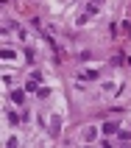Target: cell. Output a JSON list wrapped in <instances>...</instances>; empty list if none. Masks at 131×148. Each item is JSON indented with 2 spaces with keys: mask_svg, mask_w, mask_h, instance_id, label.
I'll list each match as a JSON object with an SVG mask.
<instances>
[{
  "mask_svg": "<svg viewBox=\"0 0 131 148\" xmlns=\"http://www.w3.org/2000/svg\"><path fill=\"white\" fill-rule=\"evenodd\" d=\"M84 140H95V129H84Z\"/></svg>",
  "mask_w": 131,
  "mask_h": 148,
  "instance_id": "3957f363",
  "label": "cell"
},
{
  "mask_svg": "<svg viewBox=\"0 0 131 148\" xmlns=\"http://www.w3.org/2000/svg\"><path fill=\"white\" fill-rule=\"evenodd\" d=\"M11 101H14V103H23V101H25V95H23L20 90H14V92H11Z\"/></svg>",
  "mask_w": 131,
  "mask_h": 148,
  "instance_id": "7a4b0ae2",
  "label": "cell"
},
{
  "mask_svg": "<svg viewBox=\"0 0 131 148\" xmlns=\"http://www.w3.org/2000/svg\"><path fill=\"white\" fill-rule=\"evenodd\" d=\"M117 132H120L117 123H103V134H117Z\"/></svg>",
  "mask_w": 131,
  "mask_h": 148,
  "instance_id": "6da1fadb",
  "label": "cell"
}]
</instances>
